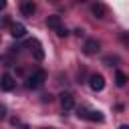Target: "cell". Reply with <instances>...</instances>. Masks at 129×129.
<instances>
[{
  "mask_svg": "<svg viewBox=\"0 0 129 129\" xmlns=\"http://www.w3.org/2000/svg\"><path fill=\"white\" fill-rule=\"evenodd\" d=\"M91 12L95 14V18H105V16H107V6L101 4V2H97V4L91 6Z\"/></svg>",
  "mask_w": 129,
  "mask_h": 129,
  "instance_id": "9",
  "label": "cell"
},
{
  "mask_svg": "<svg viewBox=\"0 0 129 129\" xmlns=\"http://www.w3.org/2000/svg\"><path fill=\"white\" fill-rule=\"evenodd\" d=\"M10 34H12L14 38H22V36L26 34V28H24V24H20V22L12 24V26H10Z\"/></svg>",
  "mask_w": 129,
  "mask_h": 129,
  "instance_id": "10",
  "label": "cell"
},
{
  "mask_svg": "<svg viewBox=\"0 0 129 129\" xmlns=\"http://www.w3.org/2000/svg\"><path fill=\"white\" fill-rule=\"evenodd\" d=\"M2 8H6V0H0V10Z\"/></svg>",
  "mask_w": 129,
  "mask_h": 129,
  "instance_id": "15",
  "label": "cell"
},
{
  "mask_svg": "<svg viewBox=\"0 0 129 129\" xmlns=\"http://www.w3.org/2000/svg\"><path fill=\"white\" fill-rule=\"evenodd\" d=\"M115 83H117V87H125V85H127V75L121 73V71H117V75H115Z\"/></svg>",
  "mask_w": 129,
  "mask_h": 129,
  "instance_id": "12",
  "label": "cell"
},
{
  "mask_svg": "<svg viewBox=\"0 0 129 129\" xmlns=\"http://www.w3.org/2000/svg\"><path fill=\"white\" fill-rule=\"evenodd\" d=\"M77 115H79V117H83V119L95 121V123H103V121H105L103 113H101V111H95V109H85V107H79Z\"/></svg>",
  "mask_w": 129,
  "mask_h": 129,
  "instance_id": "1",
  "label": "cell"
},
{
  "mask_svg": "<svg viewBox=\"0 0 129 129\" xmlns=\"http://www.w3.org/2000/svg\"><path fill=\"white\" fill-rule=\"evenodd\" d=\"M44 81H46V73H44V71H36L34 75L28 77V81H26V89H32V91H34V89L42 87Z\"/></svg>",
  "mask_w": 129,
  "mask_h": 129,
  "instance_id": "2",
  "label": "cell"
},
{
  "mask_svg": "<svg viewBox=\"0 0 129 129\" xmlns=\"http://www.w3.org/2000/svg\"><path fill=\"white\" fill-rule=\"evenodd\" d=\"M46 26H48V28H52L54 32H58V30L62 28V22H60V16H56V14H52V16H48V18H46Z\"/></svg>",
  "mask_w": 129,
  "mask_h": 129,
  "instance_id": "7",
  "label": "cell"
},
{
  "mask_svg": "<svg viewBox=\"0 0 129 129\" xmlns=\"http://www.w3.org/2000/svg\"><path fill=\"white\" fill-rule=\"evenodd\" d=\"M60 107H62L64 111H71V109L75 107V97H73L71 93H62V95H60Z\"/></svg>",
  "mask_w": 129,
  "mask_h": 129,
  "instance_id": "6",
  "label": "cell"
},
{
  "mask_svg": "<svg viewBox=\"0 0 129 129\" xmlns=\"http://www.w3.org/2000/svg\"><path fill=\"white\" fill-rule=\"evenodd\" d=\"M4 115H6V107H4V105H0V117H4Z\"/></svg>",
  "mask_w": 129,
  "mask_h": 129,
  "instance_id": "14",
  "label": "cell"
},
{
  "mask_svg": "<svg viewBox=\"0 0 129 129\" xmlns=\"http://www.w3.org/2000/svg\"><path fill=\"white\" fill-rule=\"evenodd\" d=\"M20 12H22L24 16H32V14L36 12V4H34V2H30V0H26V2H22V4H20Z\"/></svg>",
  "mask_w": 129,
  "mask_h": 129,
  "instance_id": "8",
  "label": "cell"
},
{
  "mask_svg": "<svg viewBox=\"0 0 129 129\" xmlns=\"http://www.w3.org/2000/svg\"><path fill=\"white\" fill-rule=\"evenodd\" d=\"M83 50H85V54H97L101 50V42L97 38H87L83 44Z\"/></svg>",
  "mask_w": 129,
  "mask_h": 129,
  "instance_id": "4",
  "label": "cell"
},
{
  "mask_svg": "<svg viewBox=\"0 0 129 129\" xmlns=\"http://www.w3.org/2000/svg\"><path fill=\"white\" fill-rule=\"evenodd\" d=\"M14 87H16L14 77H12V75H8V73H6V75H2V79H0V89H2V91H12Z\"/></svg>",
  "mask_w": 129,
  "mask_h": 129,
  "instance_id": "5",
  "label": "cell"
},
{
  "mask_svg": "<svg viewBox=\"0 0 129 129\" xmlns=\"http://www.w3.org/2000/svg\"><path fill=\"white\" fill-rule=\"evenodd\" d=\"M42 101H44V103H46V101L50 103V101H52V95H50V93H48V95H42Z\"/></svg>",
  "mask_w": 129,
  "mask_h": 129,
  "instance_id": "13",
  "label": "cell"
},
{
  "mask_svg": "<svg viewBox=\"0 0 129 129\" xmlns=\"http://www.w3.org/2000/svg\"><path fill=\"white\" fill-rule=\"evenodd\" d=\"M30 44H34V48H32V50H34V58H36V60H42V58H44V50H42L40 42H38V40H30Z\"/></svg>",
  "mask_w": 129,
  "mask_h": 129,
  "instance_id": "11",
  "label": "cell"
},
{
  "mask_svg": "<svg viewBox=\"0 0 129 129\" xmlns=\"http://www.w3.org/2000/svg\"><path fill=\"white\" fill-rule=\"evenodd\" d=\"M89 87H91L93 91H103V89H105V77L99 75V73H93V75L89 77Z\"/></svg>",
  "mask_w": 129,
  "mask_h": 129,
  "instance_id": "3",
  "label": "cell"
},
{
  "mask_svg": "<svg viewBox=\"0 0 129 129\" xmlns=\"http://www.w3.org/2000/svg\"><path fill=\"white\" fill-rule=\"evenodd\" d=\"M119 129H129V127H127V125H121V127H119Z\"/></svg>",
  "mask_w": 129,
  "mask_h": 129,
  "instance_id": "16",
  "label": "cell"
}]
</instances>
